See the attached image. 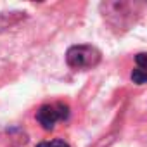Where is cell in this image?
Wrapping results in <instances>:
<instances>
[{
    "label": "cell",
    "instance_id": "6da1fadb",
    "mask_svg": "<svg viewBox=\"0 0 147 147\" xmlns=\"http://www.w3.org/2000/svg\"><path fill=\"white\" fill-rule=\"evenodd\" d=\"M102 59V54L97 47L94 45H73L66 52V62L69 67L76 71H87L95 67Z\"/></svg>",
    "mask_w": 147,
    "mask_h": 147
},
{
    "label": "cell",
    "instance_id": "7a4b0ae2",
    "mask_svg": "<svg viewBox=\"0 0 147 147\" xmlns=\"http://www.w3.org/2000/svg\"><path fill=\"white\" fill-rule=\"evenodd\" d=\"M67 118H69V106L64 102L43 104L36 111V121L43 130H54L55 123L66 121Z\"/></svg>",
    "mask_w": 147,
    "mask_h": 147
},
{
    "label": "cell",
    "instance_id": "3957f363",
    "mask_svg": "<svg viewBox=\"0 0 147 147\" xmlns=\"http://www.w3.org/2000/svg\"><path fill=\"white\" fill-rule=\"evenodd\" d=\"M131 82L137 85L147 83V52H140L135 55V67L131 71Z\"/></svg>",
    "mask_w": 147,
    "mask_h": 147
},
{
    "label": "cell",
    "instance_id": "277c9868",
    "mask_svg": "<svg viewBox=\"0 0 147 147\" xmlns=\"http://www.w3.org/2000/svg\"><path fill=\"white\" fill-rule=\"evenodd\" d=\"M36 147H69V144H66L64 140L55 138V140H45V142H40Z\"/></svg>",
    "mask_w": 147,
    "mask_h": 147
}]
</instances>
